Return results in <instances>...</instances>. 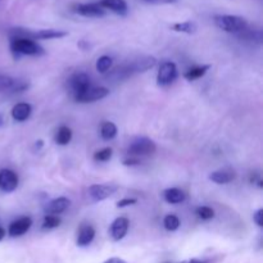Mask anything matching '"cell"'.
<instances>
[{"label": "cell", "instance_id": "1", "mask_svg": "<svg viewBox=\"0 0 263 263\" xmlns=\"http://www.w3.org/2000/svg\"><path fill=\"white\" fill-rule=\"evenodd\" d=\"M156 62L157 61L154 57H144V58L139 59V61L116 68L113 73L110 74V77L116 80L127 79L128 76H133L135 73H141V72H145L148 69L153 68L156 66Z\"/></svg>", "mask_w": 263, "mask_h": 263}, {"label": "cell", "instance_id": "2", "mask_svg": "<svg viewBox=\"0 0 263 263\" xmlns=\"http://www.w3.org/2000/svg\"><path fill=\"white\" fill-rule=\"evenodd\" d=\"M10 50L14 58L21 55H43L45 53L37 41L26 37H10Z\"/></svg>", "mask_w": 263, "mask_h": 263}, {"label": "cell", "instance_id": "3", "mask_svg": "<svg viewBox=\"0 0 263 263\" xmlns=\"http://www.w3.org/2000/svg\"><path fill=\"white\" fill-rule=\"evenodd\" d=\"M213 21H215V25L225 32L238 33L239 35L248 28V22L246 21V18L239 17V15L218 14L215 15Z\"/></svg>", "mask_w": 263, "mask_h": 263}, {"label": "cell", "instance_id": "4", "mask_svg": "<svg viewBox=\"0 0 263 263\" xmlns=\"http://www.w3.org/2000/svg\"><path fill=\"white\" fill-rule=\"evenodd\" d=\"M157 145L153 140L148 138H136L133 143L128 145L127 153L131 157H144L151 156L156 152Z\"/></svg>", "mask_w": 263, "mask_h": 263}, {"label": "cell", "instance_id": "5", "mask_svg": "<svg viewBox=\"0 0 263 263\" xmlns=\"http://www.w3.org/2000/svg\"><path fill=\"white\" fill-rule=\"evenodd\" d=\"M177 67L172 62H164L159 67L158 74H157V82L159 86H168L177 79Z\"/></svg>", "mask_w": 263, "mask_h": 263}, {"label": "cell", "instance_id": "6", "mask_svg": "<svg viewBox=\"0 0 263 263\" xmlns=\"http://www.w3.org/2000/svg\"><path fill=\"white\" fill-rule=\"evenodd\" d=\"M68 87L74 98L84 94L89 87H91L90 77L85 73H74L68 79Z\"/></svg>", "mask_w": 263, "mask_h": 263}, {"label": "cell", "instance_id": "7", "mask_svg": "<svg viewBox=\"0 0 263 263\" xmlns=\"http://www.w3.org/2000/svg\"><path fill=\"white\" fill-rule=\"evenodd\" d=\"M118 190V186L115 184H98L92 185L89 187V197L91 198L94 202H100V200H104L107 198H109L110 195L115 194Z\"/></svg>", "mask_w": 263, "mask_h": 263}, {"label": "cell", "instance_id": "8", "mask_svg": "<svg viewBox=\"0 0 263 263\" xmlns=\"http://www.w3.org/2000/svg\"><path fill=\"white\" fill-rule=\"evenodd\" d=\"M74 13L89 18L104 17L105 10L98 3H87V4H77L73 7Z\"/></svg>", "mask_w": 263, "mask_h": 263}, {"label": "cell", "instance_id": "9", "mask_svg": "<svg viewBox=\"0 0 263 263\" xmlns=\"http://www.w3.org/2000/svg\"><path fill=\"white\" fill-rule=\"evenodd\" d=\"M18 186V176L12 170H0V190L4 193H12Z\"/></svg>", "mask_w": 263, "mask_h": 263}, {"label": "cell", "instance_id": "10", "mask_svg": "<svg viewBox=\"0 0 263 263\" xmlns=\"http://www.w3.org/2000/svg\"><path fill=\"white\" fill-rule=\"evenodd\" d=\"M108 94H109V90H108L107 87H89L84 94L74 98V99L79 103H91L100 99H104Z\"/></svg>", "mask_w": 263, "mask_h": 263}, {"label": "cell", "instance_id": "11", "mask_svg": "<svg viewBox=\"0 0 263 263\" xmlns=\"http://www.w3.org/2000/svg\"><path fill=\"white\" fill-rule=\"evenodd\" d=\"M128 226H130V221H128L126 217L116 218V220L112 222V225H110V229H109L110 238H112L115 241H118L121 240V239H123L126 236V234H127Z\"/></svg>", "mask_w": 263, "mask_h": 263}, {"label": "cell", "instance_id": "12", "mask_svg": "<svg viewBox=\"0 0 263 263\" xmlns=\"http://www.w3.org/2000/svg\"><path fill=\"white\" fill-rule=\"evenodd\" d=\"M69 204H71V200H69L68 198H64V197L55 198V199L46 203L45 207H44V211H45L46 215L57 216L63 213L64 211L69 207Z\"/></svg>", "mask_w": 263, "mask_h": 263}, {"label": "cell", "instance_id": "13", "mask_svg": "<svg viewBox=\"0 0 263 263\" xmlns=\"http://www.w3.org/2000/svg\"><path fill=\"white\" fill-rule=\"evenodd\" d=\"M31 225H32V220L31 217H21L17 221H13L8 229V234L12 238H17V236H22L23 234L27 233L30 230Z\"/></svg>", "mask_w": 263, "mask_h": 263}, {"label": "cell", "instance_id": "14", "mask_svg": "<svg viewBox=\"0 0 263 263\" xmlns=\"http://www.w3.org/2000/svg\"><path fill=\"white\" fill-rule=\"evenodd\" d=\"M68 33L62 30H40V31H31L28 30V39L31 40H51V39H61L67 36Z\"/></svg>", "mask_w": 263, "mask_h": 263}, {"label": "cell", "instance_id": "15", "mask_svg": "<svg viewBox=\"0 0 263 263\" xmlns=\"http://www.w3.org/2000/svg\"><path fill=\"white\" fill-rule=\"evenodd\" d=\"M98 4L104 10H110L118 15H126L128 12V7L126 0H100Z\"/></svg>", "mask_w": 263, "mask_h": 263}, {"label": "cell", "instance_id": "16", "mask_svg": "<svg viewBox=\"0 0 263 263\" xmlns=\"http://www.w3.org/2000/svg\"><path fill=\"white\" fill-rule=\"evenodd\" d=\"M28 85L22 81L12 79L9 76H3L0 74V91H5V90H13V91H22L27 87Z\"/></svg>", "mask_w": 263, "mask_h": 263}, {"label": "cell", "instance_id": "17", "mask_svg": "<svg viewBox=\"0 0 263 263\" xmlns=\"http://www.w3.org/2000/svg\"><path fill=\"white\" fill-rule=\"evenodd\" d=\"M31 112H32V108H31L28 103H18V104L13 107L12 117L17 122H23V121H26L30 117Z\"/></svg>", "mask_w": 263, "mask_h": 263}, {"label": "cell", "instance_id": "18", "mask_svg": "<svg viewBox=\"0 0 263 263\" xmlns=\"http://www.w3.org/2000/svg\"><path fill=\"white\" fill-rule=\"evenodd\" d=\"M95 238V230L92 226L90 225H84L81 226L79 231V235H77V246L79 247H86L94 240Z\"/></svg>", "mask_w": 263, "mask_h": 263}, {"label": "cell", "instance_id": "19", "mask_svg": "<svg viewBox=\"0 0 263 263\" xmlns=\"http://www.w3.org/2000/svg\"><path fill=\"white\" fill-rule=\"evenodd\" d=\"M235 172L230 171V170H218V171L212 172V174L210 175V180L218 185H223L233 181V180L235 179Z\"/></svg>", "mask_w": 263, "mask_h": 263}, {"label": "cell", "instance_id": "20", "mask_svg": "<svg viewBox=\"0 0 263 263\" xmlns=\"http://www.w3.org/2000/svg\"><path fill=\"white\" fill-rule=\"evenodd\" d=\"M163 197L166 199V202L170 203V204H179V203L184 202L186 195H185V193L182 190L176 189V187H171V189L164 190Z\"/></svg>", "mask_w": 263, "mask_h": 263}, {"label": "cell", "instance_id": "21", "mask_svg": "<svg viewBox=\"0 0 263 263\" xmlns=\"http://www.w3.org/2000/svg\"><path fill=\"white\" fill-rule=\"evenodd\" d=\"M211 68L210 64H204V66H199V67H194V68L189 69L184 73V77L187 80V81H194V80L200 79V77L204 76L207 73L208 69Z\"/></svg>", "mask_w": 263, "mask_h": 263}, {"label": "cell", "instance_id": "22", "mask_svg": "<svg viewBox=\"0 0 263 263\" xmlns=\"http://www.w3.org/2000/svg\"><path fill=\"white\" fill-rule=\"evenodd\" d=\"M72 139V131L71 128L67 127V126H61L57 131L55 135V143L58 145H67V144L71 141Z\"/></svg>", "mask_w": 263, "mask_h": 263}, {"label": "cell", "instance_id": "23", "mask_svg": "<svg viewBox=\"0 0 263 263\" xmlns=\"http://www.w3.org/2000/svg\"><path fill=\"white\" fill-rule=\"evenodd\" d=\"M100 135L104 140H112L117 135V127L113 122H104L100 127Z\"/></svg>", "mask_w": 263, "mask_h": 263}, {"label": "cell", "instance_id": "24", "mask_svg": "<svg viewBox=\"0 0 263 263\" xmlns=\"http://www.w3.org/2000/svg\"><path fill=\"white\" fill-rule=\"evenodd\" d=\"M172 30L176 31V32H184V33H194L197 31V25L192 21H186V22H179V23H175L172 26Z\"/></svg>", "mask_w": 263, "mask_h": 263}, {"label": "cell", "instance_id": "25", "mask_svg": "<svg viewBox=\"0 0 263 263\" xmlns=\"http://www.w3.org/2000/svg\"><path fill=\"white\" fill-rule=\"evenodd\" d=\"M112 64H113V61L110 57L103 55V57H100V58H98L95 67H97L98 72H100V73H105L107 71H109L110 67H112Z\"/></svg>", "mask_w": 263, "mask_h": 263}, {"label": "cell", "instance_id": "26", "mask_svg": "<svg viewBox=\"0 0 263 263\" xmlns=\"http://www.w3.org/2000/svg\"><path fill=\"white\" fill-rule=\"evenodd\" d=\"M163 225L166 230L176 231L180 228V220L175 215H167L163 220Z\"/></svg>", "mask_w": 263, "mask_h": 263}, {"label": "cell", "instance_id": "27", "mask_svg": "<svg viewBox=\"0 0 263 263\" xmlns=\"http://www.w3.org/2000/svg\"><path fill=\"white\" fill-rule=\"evenodd\" d=\"M61 225V218L57 217V216H50L45 215L43 222V229L44 230H50V229H55Z\"/></svg>", "mask_w": 263, "mask_h": 263}, {"label": "cell", "instance_id": "28", "mask_svg": "<svg viewBox=\"0 0 263 263\" xmlns=\"http://www.w3.org/2000/svg\"><path fill=\"white\" fill-rule=\"evenodd\" d=\"M112 154H113L112 148H104L94 154V159L98 162H107L112 158Z\"/></svg>", "mask_w": 263, "mask_h": 263}, {"label": "cell", "instance_id": "29", "mask_svg": "<svg viewBox=\"0 0 263 263\" xmlns=\"http://www.w3.org/2000/svg\"><path fill=\"white\" fill-rule=\"evenodd\" d=\"M197 215L199 216L202 220H212L213 217H215V211L212 210L211 207H199L197 210Z\"/></svg>", "mask_w": 263, "mask_h": 263}, {"label": "cell", "instance_id": "30", "mask_svg": "<svg viewBox=\"0 0 263 263\" xmlns=\"http://www.w3.org/2000/svg\"><path fill=\"white\" fill-rule=\"evenodd\" d=\"M138 200L135 198H125V199H121L117 202V208H123V207H127V205H133L136 204Z\"/></svg>", "mask_w": 263, "mask_h": 263}, {"label": "cell", "instance_id": "31", "mask_svg": "<svg viewBox=\"0 0 263 263\" xmlns=\"http://www.w3.org/2000/svg\"><path fill=\"white\" fill-rule=\"evenodd\" d=\"M253 221L257 223V226H259V228H262L263 226V210L257 211L256 213L253 215Z\"/></svg>", "mask_w": 263, "mask_h": 263}, {"label": "cell", "instance_id": "32", "mask_svg": "<svg viewBox=\"0 0 263 263\" xmlns=\"http://www.w3.org/2000/svg\"><path fill=\"white\" fill-rule=\"evenodd\" d=\"M139 163H140V161H139L138 158H135V157H134V158L125 159V161H123V164H125V166H136V164H139Z\"/></svg>", "mask_w": 263, "mask_h": 263}, {"label": "cell", "instance_id": "33", "mask_svg": "<svg viewBox=\"0 0 263 263\" xmlns=\"http://www.w3.org/2000/svg\"><path fill=\"white\" fill-rule=\"evenodd\" d=\"M144 2L153 3V4H171V3H175L176 0H144Z\"/></svg>", "mask_w": 263, "mask_h": 263}, {"label": "cell", "instance_id": "34", "mask_svg": "<svg viewBox=\"0 0 263 263\" xmlns=\"http://www.w3.org/2000/svg\"><path fill=\"white\" fill-rule=\"evenodd\" d=\"M104 263H126V262L123 261V259H121V258H117V257H113V258H109V259H107V261H105Z\"/></svg>", "mask_w": 263, "mask_h": 263}, {"label": "cell", "instance_id": "35", "mask_svg": "<svg viewBox=\"0 0 263 263\" xmlns=\"http://www.w3.org/2000/svg\"><path fill=\"white\" fill-rule=\"evenodd\" d=\"M181 263H205L204 261H200V259H187V261H184Z\"/></svg>", "mask_w": 263, "mask_h": 263}, {"label": "cell", "instance_id": "36", "mask_svg": "<svg viewBox=\"0 0 263 263\" xmlns=\"http://www.w3.org/2000/svg\"><path fill=\"white\" fill-rule=\"evenodd\" d=\"M4 236H5V230L3 228H0V241L4 239Z\"/></svg>", "mask_w": 263, "mask_h": 263}, {"label": "cell", "instance_id": "37", "mask_svg": "<svg viewBox=\"0 0 263 263\" xmlns=\"http://www.w3.org/2000/svg\"><path fill=\"white\" fill-rule=\"evenodd\" d=\"M3 122H4V118H3V115H0V126L3 125Z\"/></svg>", "mask_w": 263, "mask_h": 263}]
</instances>
